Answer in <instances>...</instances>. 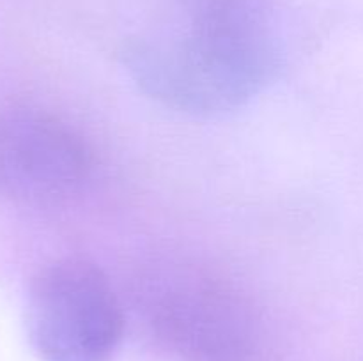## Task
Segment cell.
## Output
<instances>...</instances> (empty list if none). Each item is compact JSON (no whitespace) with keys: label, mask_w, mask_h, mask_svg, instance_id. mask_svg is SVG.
I'll list each match as a JSON object with an SVG mask.
<instances>
[{"label":"cell","mask_w":363,"mask_h":361,"mask_svg":"<svg viewBox=\"0 0 363 361\" xmlns=\"http://www.w3.org/2000/svg\"><path fill=\"white\" fill-rule=\"evenodd\" d=\"M135 69L158 98L194 112H222L259 91L277 66L272 0H186L170 38L142 41Z\"/></svg>","instance_id":"obj_1"},{"label":"cell","mask_w":363,"mask_h":361,"mask_svg":"<svg viewBox=\"0 0 363 361\" xmlns=\"http://www.w3.org/2000/svg\"><path fill=\"white\" fill-rule=\"evenodd\" d=\"M27 331L43 361H108L124 335L123 306L98 265L60 258L32 280Z\"/></svg>","instance_id":"obj_2"},{"label":"cell","mask_w":363,"mask_h":361,"mask_svg":"<svg viewBox=\"0 0 363 361\" xmlns=\"http://www.w3.org/2000/svg\"><path fill=\"white\" fill-rule=\"evenodd\" d=\"M92 170L87 142L53 113L14 108L0 119V188L28 205L73 197Z\"/></svg>","instance_id":"obj_3"}]
</instances>
